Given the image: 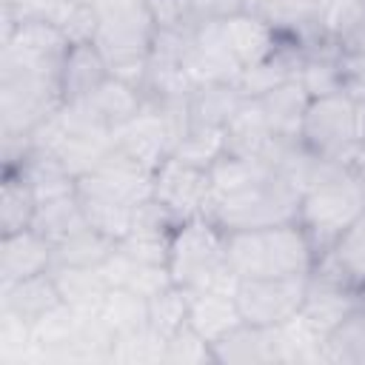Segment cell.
<instances>
[{"instance_id": "obj_24", "label": "cell", "mask_w": 365, "mask_h": 365, "mask_svg": "<svg viewBox=\"0 0 365 365\" xmlns=\"http://www.w3.org/2000/svg\"><path fill=\"white\" fill-rule=\"evenodd\" d=\"M63 299H60V291H57V282H54L51 271L0 285V308L14 311L29 322H34L37 317H43L46 311H51Z\"/></svg>"}, {"instance_id": "obj_17", "label": "cell", "mask_w": 365, "mask_h": 365, "mask_svg": "<svg viewBox=\"0 0 365 365\" xmlns=\"http://www.w3.org/2000/svg\"><path fill=\"white\" fill-rule=\"evenodd\" d=\"M188 325L197 334H202L211 345L220 342L222 336H228L234 328L242 325L237 297L214 288L188 291Z\"/></svg>"}, {"instance_id": "obj_28", "label": "cell", "mask_w": 365, "mask_h": 365, "mask_svg": "<svg viewBox=\"0 0 365 365\" xmlns=\"http://www.w3.org/2000/svg\"><path fill=\"white\" fill-rule=\"evenodd\" d=\"M268 174H274V168L268 163L257 160V157L222 154L208 168V182H211V197L208 200H220V197H231L237 191H245L254 182L265 180Z\"/></svg>"}, {"instance_id": "obj_47", "label": "cell", "mask_w": 365, "mask_h": 365, "mask_svg": "<svg viewBox=\"0 0 365 365\" xmlns=\"http://www.w3.org/2000/svg\"><path fill=\"white\" fill-rule=\"evenodd\" d=\"M271 0H245V6H248V11H262L265 6H268Z\"/></svg>"}, {"instance_id": "obj_36", "label": "cell", "mask_w": 365, "mask_h": 365, "mask_svg": "<svg viewBox=\"0 0 365 365\" xmlns=\"http://www.w3.org/2000/svg\"><path fill=\"white\" fill-rule=\"evenodd\" d=\"M80 205H83L88 225L97 228L100 234H106L108 240L120 242L123 237H128L131 222H134V208L111 202V200H100V197H80Z\"/></svg>"}, {"instance_id": "obj_30", "label": "cell", "mask_w": 365, "mask_h": 365, "mask_svg": "<svg viewBox=\"0 0 365 365\" xmlns=\"http://www.w3.org/2000/svg\"><path fill=\"white\" fill-rule=\"evenodd\" d=\"M86 225H88V220L83 214L77 191L68 194V197H57V200L40 202L37 211H34V220H31V228H37L51 245L66 240V237H71L74 231H80Z\"/></svg>"}, {"instance_id": "obj_21", "label": "cell", "mask_w": 365, "mask_h": 365, "mask_svg": "<svg viewBox=\"0 0 365 365\" xmlns=\"http://www.w3.org/2000/svg\"><path fill=\"white\" fill-rule=\"evenodd\" d=\"M106 282L111 288H128L145 299L157 297L160 291H165L168 285H174L168 265H151V262H137L131 257H125L120 248H114L108 254V259L100 265Z\"/></svg>"}, {"instance_id": "obj_40", "label": "cell", "mask_w": 365, "mask_h": 365, "mask_svg": "<svg viewBox=\"0 0 365 365\" xmlns=\"http://www.w3.org/2000/svg\"><path fill=\"white\" fill-rule=\"evenodd\" d=\"M60 26V31L68 37V43H94V34H97V9L86 0H68L63 6V11L57 14L54 20Z\"/></svg>"}, {"instance_id": "obj_12", "label": "cell", "mask_w": 365, "mask_h": 365, "mask_svg": "<svg viewBox=\"0 0 365 365\" xmlns=\"http://www.w3.org/2000/svg\"><path fill=\"white\" fill-rule=\"evenodd\" d=\"M114 145L123 154H128L131 160H137L140 165H145L148 171H157L174 154L171 134L148 100L137 117H131L128 123H123L114 131Z\"/></svg>"}, {"instance_id": "obj_19", "label": "cell", "mask_w": 365, "mask_h": 365, "mask_svg": "<svg viewBox=\"0 0 365 365\" xmlns=\"http://www.w3.org/2000/svg\"><path fill=\"white\" fill-rule=\"evenodd\" d=\"M214 356L220 365H274L279 362L277 331L242 322L228 336L214 342Z\"/></svg>"}, {"instance_id": "obj_4", "label": "cell", "mask_w": 365, "mask_h": 365, "mask_svg": "<svg viewBox=\"0 0 365 365\" xmlns=\"http://www.w3.org/2000/svg\"><path fill=\"white\" fill-rule=\"evenodd\" d=\"M299 197H302L299 188L274 171L245 191L208 200L202 214L211 217L222 231L265 228V225L294 222L299 214Z\"/></svg>"}, {"instance_id": "obj_7", "label": "cell", "mask_w": 365, "mask_h": 365, "mask_svg": "<svg viewBox=\"0 0 365 365\" xmlns=\"http://www.w3.org/2000/svg\"><path fill=\"white\" fill-rule=\"evenodd\" d=\"M71 43L51 20L3 23L0 31V71H29L60 77Z\"/></svg>"}, {"instance_id": "obj_8", "label": "cell", "mask_w": 365, "mask_h": 365, "mask_svg": "<svg viewBox=\"0 0 365 365\" xmlns=\"http://www.w3.org/2000/svg\"><path fill=\"white\" fill-rule=\"evenodd\" d=\"M311 274H291V277H257L240 279L237 285V305L242 322L274 328L299 314L305 294H308Z\"/></svg>"}, {"instance_id": "obj_5", "label": "cell", "mask_w": 365, "mask_h": 365, "mask_svg": "<svg viewBox=\"0 0 365 365\" xmlns=\"http://www.w3.org/2000/svg\"><path fill=\"white\" fill-rule=\"evenodd\" d=\"M299 140L314 154L351 165L356 148L365 140V106L351 100L345 91L311 97L302 117Z\"/></svg>"}, {"instance_id": "obj_14", "label": "cell", "mask_w": 365, "mask_h": 365, "mask_svg": "<svg viewBox=\"0 0 365 365\" xmlns=\"http://www.w3.org/2000/svg\"><path fill=\"white\" fill-rule=\"evenodd\" d=\"M365 297L359 291H354L351 285L339 282V279H331L319 271H311L308 277V294H305V302L299 308V314L317 325L325 336H331V331L362 302Z\"/></svg>"}, {"instance_id": "obj_11", "label": "cell", "mask_w": 365, "mask_h": 365, "mask_svg": "<svg viewBox=\"0 0 365 365\" xmlns=\"http://www.w3.org/2000/svg\"><path fill=\"white\" fill-rule=\"evenodd\" d=\"M211 197L208 168L191 165L180 157H168L154 171V200L163 202L180 222L205 211Z\"/></svg>"}, {"instance_id": "obj_13", "label": "cell", "mask_w": 365, "mask_h": 365, "mask_svg": "<svg viewBox=\"0 0 365 365\" xmlns=\"http://www.w3.org/2000/svg\"><path fill=\"white\" fill-rule=\"evenodd\" d=\"M54 265V245L37 231L23 228L11 234H0V285L46 274Z\"/></svg>"}, {"instance_id": "obj_34", "label": "cell", "mask_w": 365, "mask_h": 365, "mask_svg": "<svg viewBox=\"0 0 365 365\" xmlns=\"http://www.w3.org/2000/svg\"><path fill=\"white\" fill-rule=\"evenodd\" d=\"M165 356V336L151 331L148 325L123 336H114L111 345V359L108 362H123V365H163Z\"/></svg>"}, {"instance_id": "obj_33", "label": "cell", "mask_w": 365, "mask_h": 365, "mask_svg": "<svg viewBox=\"0 0 365 365\" xmlns=\"http://www.w3.org/2000/svg\"><path fill=\"white\" fill-rule=\"evenodd\" d=\"M37 211V197L20 174H3L0 182V234L23 231L31 225Z\"/></svg>"}, {"instance_id": "obj_38", "label": "cell", "mask_w": 365, "mask_h": 365, "mask_svg": "<svg viewBox=\"0 0 365 365\" xmlns=\"http://www.w3.org/2000/svg\"><path fill=\"white\" fill-rule=\"evenodd\" d=\"M225 154V131L222 128H205V125H191V131L180 140L171 157H180L191 165L211 168L214 160Z\"/></svg>"}, {"instance_id": "obj_31", "label": "cell", "mask_w": 365, "mask_h": 365, "mask_svg": "<svg viewBox=\"0 0 365 365\" xmlns=\"http://www.w3.org/2000/svg\"><path fill=\"white\" fill-rule=\"evenodd\" d=\"M117 248L114 240H108L106 234H100L97 228L86 225L80 231H74L71 237L54 242V265H83V268H100L108 254ZM51 265V268H54Z\"/></svg>"}, {"instance_id": "obj_37", "label": "cell", "mask_w": 365, "mask_h": 365, "mask_svg": "<svg viewBox=\"0 0 365 365\" xmlns=\"http://www.w3.org/2000/svg\"><path fill=\"white\" fill-rule=\"evenodd\" d=\"M359 23H365V0H319L317 26L328 40L342 43Z\"/></svg>"}, {"instance_id": "obj_41", "label": "cell", "mask_w": 365, "mask_h": 365, "mask_svg": "<svg viewBox=\"0 0 365 365\" xmlns=\"http://www.w3.org/2000/svg\"><path fill=\"white\" fill-rule=\"evenodd\" d=\"M117 248L137 259V262H151V265H168V251H171V234H151V231H131L117 242Z\"/></svg>"}, {"instance_id": "obj_10", "label": "cell", "mask_w": 365, "mask_h": 365, "mask_svg": "<svg viewBox=\"0 0 365 365\" xmlns=\"http://www.w3.org/2000/svg\"><path fill=\"white\" fill-rule=\"evenodd\" d=\"M185 74L194 86L205 83H237L242 66L231 54L220 20H194L191 23V43L185 51Z\"/></svg>"}, {"instance_id": "obj_35", "label": "cell", "mask_w": 365, "mask_h": 365, "mask_svg": "<svg viewBox=\"0 0 365 365\" xmlns=\"http://www.w3.org/2000/svg\"><path fill=\"white\" fill-rule=\"evenodd\" d=\"M188 322V291L182 285H168L157 297L148 299V328L160 336H171Z\"/></svg>"}, {"instance_id": "obj_3", "label": "cell", "mask_w": 365, "mask_h": 365, "mask_svg": "<svg viewBox=\"0 0 365 365\" xmlns=\"http://www.w3.org/2000/svg\"><path fill=\"white\" fill-rule=\"evenodd\" d=\"M365 214V177L354 165H334L319 182L302 191L297 222L311 237L317 257Z\"/></svg>"}, {"instance_id": "obj_43", "label": "cell", "mask_w": 365, "mask_h": 365, "mask_svg": "<svg viewBox=\"0 0 365 365\" xmlns=\"http://www.w3.org/2000/svg\"><path fill=\"white\" fill-rule=\"evenodd\" d=\"M339 88L351 100L365 106V54L339 48Z\"/></svg>"}, {"instance_id": "obj_23", "label": "cell", "mask_w": 365, "mask_h": 365, "mask_svg": "<svg viewBox=\"0 0 365 365\" xmlns=\"http://www.w3.org/2000/svg\"><path fill=\"white\" fill-rule=\"evenodd\" d=\"M254 100L259 103V108H262V114H265V120L277 137H299L311 94L305 91V86L297 77L271 88L262 97H254Z\"/></svg>"}, {"instance_id": "obj_48", "label": "cell", "mask_w": 365, "mask_h": 365, "mask_svg": "<svg viewBox=\"0 0 365 365\" xmlns=\"http://www.w3.org/2000/svg\"><path fill=\"white\" fill-rule=\"evenodd\" d=\"M188 3H194V0H188Z\"/></svg>"}, {"instance_id": "obj_18", "label": "cell", "mask_w": 365, "mask_h": 365, "mask_svg": "<svg viewBox=\"0 0 365 365\" xmlns=\"http://www.w3.org/2000/svg\"><path fill=\"white\" fill-rule=\"evenodd\" d=\"M83 103L94 114L97 123L117 131L123 123H128L131 117L140 114V108L145 106V91L140 86L128 83V80H120V77L108 74L88 97H83Z\"/></svg>"}, {"instance_id": "obj_39", "label": "cell", "mask_w": 365, "mask_h": 365, "mask_svg": "<svg viewBox=\"0 0 365 365\" xmlns=\"http://www.w3.org/2000/svg\"><path fill=\"white\" fill-rule=\"evenodd\" d=\"M205 362H217L214 345L202 334H197L188 322L165 339L163 365H205Z\"/></svg>"}, {"instance_id": "obj_2", "label": "cell", "mask_w": 365, "mask_h": 365, "mask_svg": "<svg viewBox=\"0 0 365 365\" xmlns=\"http://www.w3.org/2000/svg\"><path fill=\"white\" fill-rule=\"evenodd\" d=\"M225 240L228 234L205 214L182 220L171 234V251H168L171 279L185 291L214 288V291L237 294L240 277L228 265Z\"/></svg>"}, {"instance_id": "obj_44", "label": "cell", "mask_w": 365, "mask_h": 365, "mask_svg": "<svg viewBox=\"0 0 365 365\" xmlns=\"http://www.w3.org/2000/svg\"><path fill=\"white\" fill-rule=\"evenodd\" d=\"M237 11H248L245 0H194L191 3L194 20H222Z\"/></svg>"}, {"instance_id": "obj_9", "label": "cell", "mask_w": 365, "mask_h": 365, "mask_svg": "<svg viewBox=\"0 0 365 365\" xmlns=\"http://www.w3.org/2000/svg\"><path fill=\"white\" fill-rule=\"evenodd\" d=\"M77 194L137 208L140 202L154 197V171H148L145 165H140L114 145L97 168H91L77 180Z\"/></svg>"}, {"instance_id": "obj_45", "label": "cell", "mask_w": 365, "mask_h": 365, "mask_svg": "<svg viewBox=\"0 0 365 365\" xmlns=\"http://www.w3.org/2000/svg\"><path fill=\"white\" fill-rule=\"evenodd\" d=\"M342 51H354V54H365V23H359L342 43H339Z\"/></svg>"}, {"instance_id": "obj_26", "label": "cell", "mask_w": 365, "mask_h": 365, "mask_svg": "<svg viewBox=\"0 0 365 365\" xmlns=\"http://www.w3.org/2000/svg\"><path fill=\"white\" fill-rule=\"evenodd\" d=\"M51 277L57 282L60 299L71 305L80 314H94L106 291L111 288L100 268H83V265H54Z\"/></svg>"}, {"instance_id": "obj_6", "label": "cell", "mask_w": 365, "mask_h": 365, "mask_svg": "<svg viewBox=\"0 0 365 365\" xmlns=\"http://www.w3.org/2000/svg\"><path fill=\"white\" fill-rule=\"evenodd\" d=\"M63 103L60 77L0 71V137H29Z\"/></svg>"}, {"instance_id": "obj_22", "label": "cell", "mask_w": 365, "mask_h": 365, "mask_svg": "<svg viewBox=\"0 0 365 365\" xmlns=\"http://www.w3.org/2000/svg\"><path fill=\"white\" fill-rule=\"evenodd\" d=\"M108 63L100 54V48L94 43H74L66 54V63L60 68V88H63V100H83L88 97L106 77H108Z\"/></svg>"}, {"instance_id": "obj_15", "label": "cell", "mask_w": 365, "mask_h": 365, "mask_svg": "<svg viewBox=\"0 0 365 365\" xmlns=\"http://www.w3.org/2000/svg\"><path fill=\"white\" fill-rule=\"evenodd\" d=\"M314 271L339 279L365 297V214L351 222L319 257Z\"/></svg>"}, {"instance_id": "obj_46", "label": "cell", "mask_w": 365, "mask_h": 365, "mask_svg": "<svg viewBox=\"0 0 365 365\" xmlns=\"http://www.w3.org/2000/svg\"><path fill=\"white\" fill-rule=\"evenodd\" d=\"M362 177H365V140H362V145L356 148V157H354V163H351Z\"/></svg>"}, {"instance_id": "obj_25", "label": "cell", "mask_w": 365, "mask_h": 365, "mask_svg": "<svg viewBox=\"0 0 365 365\" xmlns=\"http://www.w3.org/2000/svg\"><path fill=\"white\" fill-rule=\"evenodd\" d=\"M248 97L240 91L237 83H205L194 86L188 94L191 106V125H205V128H225L228 120L240 111V106Z\"/></svg>"}, {"instance_id": "obj_16", "label": "cell", "mask_w": 365, "mask_h": 365, "mask_svg": "<svg viewBox=\"0 0 365 365\" xmlns=\"http://www.w3.org/2000/svg\"><path fill=\"white\" fill-rule=\"evenodd\" d=\"M220 26H222V37L231 54L237 57L242 68L265 60L277 48V40H279V31L274 29V23L262 17L259 11H237L231 17H222Z\"/></svg>"}, {"instance_id": "obj_1", "label": "cell", "mask_w": 365, "mask_h": 365, "mask_svg": "<svg viewBox=\"0 0 365 365\" xmlns=\"http://www.w3.org/2000/svg\"><path fill=\"white\" fill-rule=\"evenodd\" d=\"M225 234L228 265L240 279L311 274L317 265V248L297 220Z\"/></svg>"}, {"instance_id": "obj_20", "label": "cell", "mask_w": 365, "mask_h": 365, "mask_svg": "<svg viewBox=\"0 0 365 365\" xmlns=\"http://www.w3.org/2000/svg\"><path fill=\"white\" fill-rule=\"evenodd\" d=\"M225 131V154H240V157H257V160H268L277 134L271 131L262 108L257 100H245L240 106V111L228 120Z\"/></svg>"}, {"instance_id": "obj_29", "label": "cell", "mask_w": 365, "mask_h": 365, "mask_svg": "<svg viewBox=\"0 0 365 365\" xmlns=\"http://www.w3.org/2000/svg\"><path fill=\"white\" fill-rule=\"evenodd\" d=\"M94 314L114 336H123L148 325V299L128 288H108Z\"/></svg>"}, {"instance_id": "obj_27", "label": "cell", "mask_w": 365, "mask_h": 365, "mask_svg": "<svg viewBox=\"0 0 365 365\" xmlns=\"http://www.w3.org/2000/svg\"><path fill=\"white\" fill-rule=\"evenodd\" d=\"M274 331H277L279 365L325 362V342H328V336L317 325H311L302 314H294L282 325H274Z\"/></svg>"}, {"instance_id": "obj_42", "label": "cell", "mask_w": 365, "mask_h": 365, "mask_svg": "<svg viewBox=\"0 0 365 365\" xmlns=\"http://www.w3.org/2000/svg\"><path fill=\"white\" fill-rule=\"evenodd\" d=\"M68 0H0L3 23H23V20H57Z\"/></svg>"}, {"instance_id": "obj_32", "label": "cell", "mask_w": 365, "mask_h": 365, "mask_svg": "<svg viewBox=\"0 0 365 365\" xmlns=\"http://www.w3.org/2000/svg\"><path fill=\"white\" fill-rule=\"evenodd\" d=\"M325 362L365 365V299L331 331L325 342Z\"/></svg>"}]
</instances>
